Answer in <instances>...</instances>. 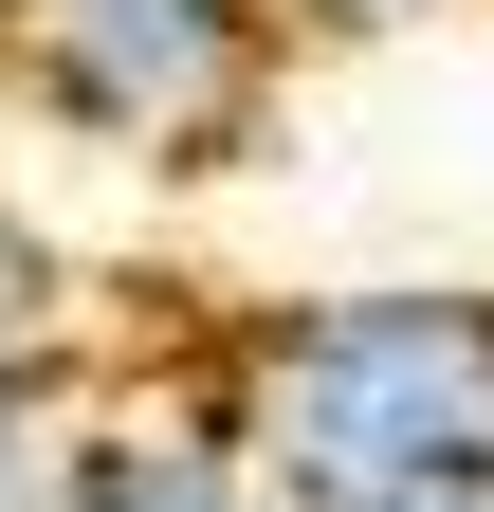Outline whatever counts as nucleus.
I'll return each instance as SVG.
<instances>
[{"label": "nucleus", "instance_id": "3", "mask_svg": "<svg viewBox=\"0 0 494 512\" xmlns=\"http://www.w3.org/2000/svg\"><path fill=\"white\" fill-rule=\"evenodd\" d=\"M74 512H293L238 403H92V476Z\"/></svg>", "mask_w": 494, "mask_h": 512}, {"label": "nucleus", "instance_id": "4", "mask_svg": "<svg viewBox=\"0 0 494 512\" xmlns=\"http://www.w3.org/2000/svg\"><path fill=\"white\" fill-rule=\"evenodd\" d=\"M92 476V366L74 330H0V512H74Z\"/></svg>", "mask_w": 494, "mask_h": 512}, {"label": "nucleus", "instance_id": "1", "mask_svg": "<svg viewBox=\"0 0 494 512\" xmlns=\"http://www.w3.org/2000/svg\"><path fill=\"white\" fill-rule=\"evenodd\" d=\"M220 403L257 421L293 494L366 476H494V275H366L293 293L220 348Z\"/></svg>", "mask_w": 494, "mask_h": 512}, {"label": "nucleus", "instance_id": "2", "mask_svg": "<svg viewBox=\"0 0 494 512\" xmlns=\"http://www.w3.org/2000/svg\"><path fill=\"white\" fill-rule=\"evenodd\" d=\"M275 37V0H0V110L92 165H238Z\"/></svg>", "mask_w": 494, "mask_h": 512}, {"label": "nucleus", "instance_id": "6", "mask_svg": "<svg viewBox=\"0 0 494 512\" xmlns=\"http://www.w3.org/2000/svg\"><path fill=\"white\" fill-rule=\"evenodd\" d=\"M293 37H403V19H440V0H275Z\"/></svg>", "mask_w": 494, "mask_h": 512}, {"label": "nucleus", "instance_id": "5", "mask_svg": "<svg viewBox=\"0 0 494 512\" xmlns=\"http://www.w3.org/2000/svg\"><path fill=\"white\" fill-rule=\"evenodd\" d=\"M293 512H494V476H366V494H293Z\"/></svg>", "mask_w": 494, "mask_h": 512}]
</instances>
